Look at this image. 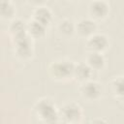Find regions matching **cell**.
Segmentation results:
<instances>
[{"mask_svg": "<svg viewBox=\"0 0 124 124\" xmlns=\"http://www.w3.org/2000/svg\"><path fill=\"white\" fill-rule=\"evenodd\" d=\"M34 116L44 123H55L58 121L60 114L54 102L49 98L39 99L33 107Z\"/></svg>", "mask_w": 124, "mask_h": 124, "instance_id": "6da1fadb", "label": "cell"}, {"mask_svg": "<svg viewBox=\"0 0 124 124\" xmlns=\"http://www.w3.org/2000/svg\"><path fill=\"white\" fill-rule=\"evenodd\" d=\"M75 63L71 60H55L48 65L49 76L58 81H65L73 78Z\"/></svg>", "mask_w": 124, "mask_h": 124, "instance_id": "7a4b0ae2", "label": "cell"}, {"mask_svg": "<svg viewBox=\"0 0 124 124\" xmlns=\"http://www.w3.org/2000/svg\"><path fill=\"white\" fill-rule=\"evenodd\" d=\"M59 114L64 122L78 123L82 119L83 111H82L81 107L78 103L67 102L61 107L59 110Z\"/></svg>", "mask_w": 124, "mask_h": 124, "instance_id": "3957f363", "label": "cell"}, {"mask_svg": "<svg viewBox=\"0 0 124 124\" xmlns=\"http://www.w3.org/2000/svg\"><path fill=\"white\" fill-rule=\"evenodd\" d=\"M79 93L81 97L86 101H97L102 96V86L98 81L89 79L81 82V85L79 87Z\"/></svg>", "mask_w": 124, "mask_h": 124, "instance_id": "277c9868", "label": "cell"}, {"mask_svg": "<svg viewBox=\"0 0 124 124\" xmlns=\"http://www.w3.org/2000/svg\"><path fill=\"white\" fill-rule=\"evenodd\" d=\"M109 13V5L106 0H92L88 5V14L92 19L103 20Z\"/></svg>", "mask_w": 124, "mask_h": 124, "instance_id": "5b68a950", "label": "cell"}, {"mask_svg": "<svg viewBox=\"0 0 124 124\" xmlns=\"http://www.w3.org/2000/svg\"><path fill=\"white\" fill-rule=\"evenodd\" d=\"M108 38L103 33H94L86 40V46L90 51L103 52L108 47Z\"/></svg>", "mask_w": 124, "mask_h": 124, "instance_id": "8992f818", "label": "cell"}, {"mask_svg": "<svg viewBox=\"0 0 124 124\" xmlns=\"http://www.w3.org/2000/svg\"><path fill=\"white\" fill-rule=\"evenodd\" d=\"M97 24L94 19L90 18H81L76 23V32L81 37H89L92 34L96 33Z\"/></svg>", "mask_w": 124, "mask_h": 124, "instance_id": "52a82bcc", "label": "cell"}, {"mask_svg": "<svg viewBox=\"0 0 124 124\" xmlns=\"http://www.w3.org/2000/svg\"><path fill=\"white\" fill-rule=\"evenodd\" d=\"M92 72L93 70L86 62H78V63H75L73 78L76 80L84 82L90 79L92 76Z\"/></svg>", "mask_w": 124, "mask_h": 124, "instance_id": "ba28073f", "label": "cell"}, {"mask_svg": "<svg viewBox=\"0 0 124 124\" xmlns=\"http://www.w3.org/2000/svg\"><path fill=\"white\" fill-rule=\"evenodd\" d=\"M32 18L47 26L52 20V13L47 7L45 6L36 7L32 13Z\"/></svg>", "mask_w": 124, "mask_h": 124, "instance_id": "9c48e42d", "label": "cell"}, {"mask_svg": "<svg viewBox=\"0 0 124 124\" xmlns=\"http://www.w3.org/2000/svg\"><path fill=\"white\" fill-rule=\"evenodd\" d=\"M85 62L91 67L92 70L99 71V70H102L105 67L106 59H105V56L103 55L102 52L90 51L86 56Z\"/></svg>", "mask_w": 124, "mask_h": 124, "instance_id": "30bf717a", "label": "cell"}, {"mask_svg": "<svg viewBox=\"0 0 124 124\" xmlns=\"http://www.w3.org/2000/svg\"><path fill=\"white\" fill-rule=\"evenodd\" d=\"M46 26L33 18L27 23V33L33 39L43 38L46 35Z\"/></svg>", "mask_w": 124, "mask_h": 124, "instance_id": "8fae6325", "label": "cell"}, {"mask_svg": "<svg viewBox=\"0 0 124 124\" xmlns=\"http://www.w3.org/2000/svg\"><path fill=\"white\" fill-rule=\"evenodd\" d=\"M57 29L59 33L65 37H70L76 32V23L69 18L61 19L57 24Z\"/></svg>", "mask_w": 124, "mask_h": 124, "instance_id": "7c38bea8", "label": "cell"}, {"mask_svg": "<svg viewBox=\"0 0 124 124\" xmlns=\"http://www.w3.org/2000/svg\"><path fill=\"white\" fill-rule=\"evenodd\" d=\"M9 32L12 37L27 32V23L20 18H14L9 25Z\"/></svg>", "mask_w": 124, "mask_h": 124, "instance_id": "4fadbf2b", "label": "cell"}, {"mask_svg": "<svg viewBox=\"0 0 124 124\" xmlns=\"http://www.w3.org/2000/svg\"><path fill=\"white\" fill-rule=\"evenodd\" d=\"M15 54L17 58L21 60H29L33 56V45L28 46H14Z\"/></svg>", "mask_w": 124, "mask_h": 124, "instance_id": "5bb4252c", "label": "cell"}, {"mask_svg": "<svg viewBox=\"0 0 124 124\" xmlns=\"http://www.w3.org/2000/svg\"><path fill=\"white\" fill-rule=\"evenodd\" d=\"M111 90L112 93L120 99H124V76H119L114 78L111 82Z\"/></svg>", "mask_w": 124, "mask_h": 124, "instance_id": "9a60e30c", "label": "cell"}, {"mask_svg": "<svg viewBox=\"0 0 124 124\" xmlns=\"http://www.w3.org/2000/svg\"><path fill=\"white\" fill-rule=\"evenodd\" d=\"M0 15L4 19H14L16 16V8L13 3H0Z\"/></svg>", "mask_w": 124, "mask_h": 124, "instance_id": "2e32d148", "label": "cell"}, {"mask_svg": "<svg viewBox=\"0 0 124 124\" xmlns=\"http://www.w3.org/2000/svg\"><path fill=\"white\" fill-rule=\"evenodd\" d=\"M28 3L32 6H34L35 8L36 7H40V6H44L46 0H27Z\"/></svg>", "mask_w": 124, "mask_h": 124, "instance_id": "e0dca14e", "label": "cell"}, {"mask_svg": "<svg viewBox=\"0 0 124 124\" xmlns=\"http://www.w3.org/2000/svg\"><path fill=\"white\" fill-rule=\"evenodd\" d=\"M7 2H11V0H0V3H7Z\"/></svg>", "mask_w": 124, "mask_h": 124, "instance_id": "ac0fdd59", "label": "cell"}, {"mask_svg": "<svg viewBox=\"0 0 124 124\" xmlns=\"http://www.w3.org/2000/svg\"><path fill=\"white\" fill-rule=\"evenodd\" d=\"M72 1H78V0H72Z\"/></svg>", "mask_w": 124, "mask_h": 124, "instance_id": "d6986e66", "label": "cell"}]
</instances>
